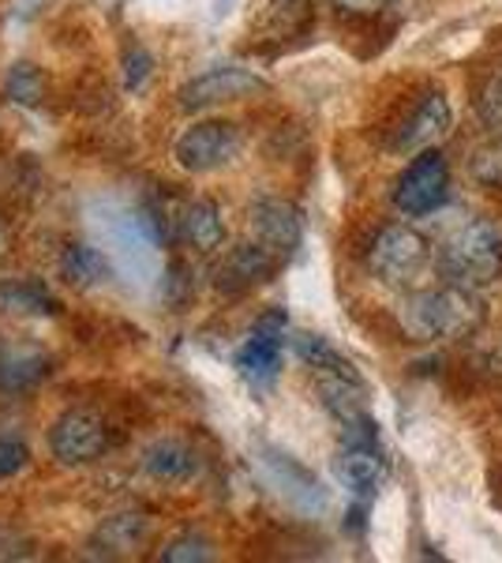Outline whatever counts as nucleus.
Wrapping results in <instances>:
<instances>
[{
    "label": "nucleus",
    "instance_id": "f257e3e1",
    "mask_svg": "<svg viewBox=\"0 0 502 563\" xmlns=\"http://www.w3.org/2000/svg\"><path fill=\"white\" fill-rule=\"evenodd\" d=\"M401 323H405L409 339L416 342H450L469 339L483 323V305L477 289L454 286L443 282L435 289H420L401 308Z\"/></svg>",
    "mask_w": 502,
    "mask_h": 563
},
{
    "label": "nucleus",
    "instance_id": "f03ea898",
    "mask_svg": "<svg viewBox=\"0 0 502 563\" xmlns=\"http://www.w3.org/2000/svg\"><path fill=\"white\" fill-rule=\"evenodd\" d=\"M435 267L446 282L465 289H483L502 275V233L488 218H472L458 225L439 252H435Z\"/></svg>",
    "mask_w": 502,
    "mask_h": 563
},
{
    "label": "nucleus",
    "instance_id": "7ed1b4c3",
    "mask_svg": "<svg viewBox=\"0 0 502 563\" xmlns=\"http://www.w3.org/2000/svg\"><path fill=\"white\" fill-rule=\"evenodd\" d=\"M432 244L409 225H387L368 249V267L387 282V286H413L432 267Z\"/></svg>",
    "mask_w": 502,
    "mask_h": 563
},
{
    "label": "nucleus",
    "instance_id": "20e7f679",
    "mask_svg": "<svg viewBox=\"0 0 502 563\" xmlns=\"http://www.w3.org/2000/svg\"><path fill=\"white\" fill-rule=\"evenodd\" d=\"M236 154H241V132L225 121L191 124L172 143V158L188 174H214V169L230 166Z\"/></svg>",
    "mask_w": 502,
    "mask_h": 563
},
{
    "label": "nucleus",
    "instance_id": "39448f33",
    "mask_svg": "<svg viewBox=\"0 0 502 563\" xmlns=\"http://www.w3.org/2000/svg\"><path fill=\"white\" fill-rule=\"evenodd\" d=\"M446 188H450V166H446V158L439 151L427 147V151H420L416 158L409 162L405 174L398 177L394 203L401 214L424 218L446 199Z\"/></svg>",
    "mask_w": 502,
    "mask_h": 563
},
{
    "label": "nucleus",
    "instance_id": "423d86ee",
    "mask_svg": "<svg viewBox=\"0 0 502 563\" xmlns=\"http://www.w3.org/2000/svg\"><path fill=\"white\" fill-rule=\"evenodd\" d=\"M49 451L60 466H87L109 451V429L98 413L90 410H68L53 421L49 429Z\"/></svg>",
    "mask_w": 502,
    "mask_h": 563
},
{
    "label": "nucleus",
    "instance_id": "0eeeda50",
    "mask_svg": "<svg viewBox=\"0 0 502 563\" xmlns=\"http://www.w3.org/2000/svg\"><path fill=\"white\" fill-rule=\"evenodd\" d=\"M286 331L289 320L281 308H270L255 320L248 342L236 353V372L252 384H270L281 368V346H286Z\"/></svg>",
    "mask_w": 502,
    "mask_h": 563
},
{
    "label": "nucleus",
    "instance_id": "6e6552de",
    "mask_svg": "<svg viewBox=\"0 0 502 563\" xmlns=\"http://www.w3.org/2000/svg\"><path fill=\"white\" fill-rule=\"evenodd\" d=\"M267 90L255 71L248 68H210L203 76H196L191 84L180 87V106L185 109H210L222 102H241V98Z\"/></svg>",
    "mask_w": 502,
    "mask_h": 563
},
{
    "label": "nucleus",
    "instance_id": "1a4fd4ad",
    "mask_svg": "<svg viewBox=\"0 0 502 563\" xmlns=\"http://www.w3.org/2000/svg\"><path fill=\"white\" fill-rule=\"evenodd\" d=\"M252 230L255 241L267 244L274 256H293L300 249V238H304L300 214L289 203H281V199H259L252 207Z\"/></svg>",
    "mask_w": 502,
    "mask_h": 563
},
{
    "label": "nucleus",
    "instance_id": "9d476101",
    "mask_svg": "<svg viewBox=\"0 0 502 563\" xmlns=\"http://www.w3.org/2000/svg\"><path fill=\"white\" fill-rule=\"evenodd\" d=\"M274 267H278V256L267 249V244H241V249H233L225 263L217 267V286L230 289V294H241V289H252L259 286V282H267L274 275Z\"/></svg>",
    "mask_w": 502,
    "mask_h": 563
},
{
    "label": "nucleus",
    "instance_id": "9b49d317",
    "mask_svg": "<svg viewBox=\"0 0 502 563\" xmlns=\"http://www.w3.org/2000/svg\"><path fill=\"white\" fill-rule=\"evenodd\" d=\"M446 129H450V102L443 95H427L424 102L413 109L405 124H401L394 147L398 151H427L443 140Z\"/></svg>",
    "mask_w": 502,
    "mask_h": 563
},
{
    "label": "nucleus",
    "instance_id": "f8f14e48",
    "mask_svg": "<svg viewBox=\"0 0 502 563\" xmlns=\"http://www.w3.org/2000/svg\"><path fill=\"white\" fill-rule=\"evenodd\" d=\"M143 470L161 485H188L199 477V455L180 440H154L143 451Z\"/></svg>",
    "mask_w": 502,
    "mask_h": 563
},
{
    "label": "nucleus",
    "instance_id": "ddd939ff",
    "mask_svg": "<svg viewBox=\"0 0 502 563\" xmlns=\"http://www.w3.org/2000/svg\"><path fill=\"white\" fill-rule=\"evenodd\" d=\"M382 474H387V462H382L379 440H371V443H345L342 455H337V477H342L356 496H371V493H376Z\"/></svg>",
    "mask_w": 502,
    "mask_h": 563
},
{
    "label": "nucleus",
    "instance_id": "4468645a",
    "mask_svg": "<svg viewBox=\"0 0 502 563\" xmlns=\"http://www.w3.org/2000/svg\"><path fill=\"white\" fill-rule=\"evenodd\" d=\"M180 233H185V241L191 249L199 252H217L225 244V222H222V211H217V203H210V199H191L185 207V214H180Z\"/></svg>",
    "mask_w": 502,
    "mask_h": 563
},
{
    "label": "nucleus",
    "instance_id": "2eb2a0df",
    "mask_svg": "<svg viewBox=\"0 0 502 563\" xmlns=\"http://www.w3.org/2000/svg\"><path fill=\"white\" fill-rule=\"evenodd\" d=\"M60 271H64V278L76 282V286H102L109 278L105 256L98 249H87V244H71L60 260Z\"/></svg>",
    "mask_w": 502,
    "mask_h": 563
},
{
    "label": "nucleus",
    "instance_id": "dca6fc26",
    "mask_svg": "<svg viewBox=\"0 0 502 563\" xmlns=\"http://www.w3.org/2000/svg\"><path fill=\"white\" fill-rule=\"evenodd\" d=\"M143 538H147V519H143V515H113V519H105L102 530H98V541H102V549L109 552L135 549Z\"/></svg>",
    "mask_w": 502,
    "mask_h": 563
},
{
    "label": "nucleus",
    "instance_id": "f3484780",
    "mask_svg": "<svg viewBox=\"0 0 502 563\" xmlns=\"http://www.w3.org/2000/svg\"><path fill=\"white\" fill-rule=\"evenodd\" d=\"M45 376V361L38 353H12V357H0V384L20 390L38 384Z\"/></svg>",
    "mask_w": 502,
    "mask_h": 563
},
{
    "label": "nucleus",
    "instance_id": "a211bd4d",
    "mask_svg": "<svg viewBox=\"0 0 502 563\" xmlns=\"http://www.w3.org/2000/svg\"><path fill=\"white\" fill-rule=\"evenodd\" d=\"M477 113H480L483 129L491 135H502V65L491 68V76L483 79V87L477 95Z\"/></svg>",
    "mask_w": 502,
    "mask_h": 563
},
{
    "label": "nucleus",
    "instance_id": "6ab92c4d",
    "mask_svg": "<svg viewBox=\"0 0 502 563\" xmlns=\"http://www.w3.org/2000/svg\"><path fill=\"white\" fill-rule=\"evenodd\" d=\"M472 180L483 188L502 192V135L495 143H488V147H480L472 154Z\"/></svg>",
    "mask_w": 502,
    "mask_h": 563
},
{
    "label": "nucleus",
    "instance_id": "aec40b11",
    "mask_svg": "<svg viewBox=\"0 0 502 563\" xmlns=\"http://www.w3.org/2000/svg\"><path fill=\"white\" fill-rule=\"evenodd\" d=\"M297 353H300V361L304 365H312V368H331V365H342V353H337L334 346H326L319 334H297Z\"/></svg>",
    "mask_w": 502,
    "mask_h": 563
},
{
    "label": "nucleus",
    "instance_id": "412c9836",
    "mask_svg": "<svg viewBox=\"0 0 502 563\" xmlns=\"http://www.w3.org/2000/svg\"><path fill=\"white\" fill-rule=\"evenodd\" d=\"M214 552H210V541L199 538V533H185V538L169 541L166 549H161V560L166 563H188V560H210Z\"/></svg>",
    "mask_w": 502,
    "mask_h": 563
},
{
    "label": "nucleus",
    "instance_id": "4be33fe9",
    "mask_svg": "<svg viewBox=\"0 0 502 563\" xmlns=\"http://www.w3.org/2000/svg\"><path fill=\"white\" fill-rule=\"evenodd\" d=\"M8 90H12V98L20 106H38L42 102V76L31 65H20V68H12V76H8Z\"/></svg>",
    "mask_w": 502,
    "mask_h": 563
},
{
    "label": "nucleus",
    "instance_id": "5701e85b",
    "mask_svg": "<svg viewBox=\"0 0 502 563\" xmlns=\"http://www.w3.org/2000/svg\"><path fill=\"white\" fill-rule=\"evenodd\" d=\"M26 459H31V451H26V443L20 435H0V481L20 474L26 466Z\"/></svg>",
    "mask_w": 502,
    "mask_h": 563
},
{
    "label": "nucleus",
    "instance_id": "b1692460",
    "mask_svg": "<svg viewBox=\"0 0 502 563\" xmlns=\"http://www.w3.org/2000/svg\"><path fill=\"white\" fill-rule=\"evenodd\" d=\"M345 15H382L394 0H334Z\"/></svg>",
    "mask_w": 502,
    "mask_h": 563
},
{
    "label": "nucleus",
    "instance_id": "393cba45",
    "mask_svg": "<svg viewBox=\"0 0 502 563\" xmlns=\"http://www.w3.org/2000/svg\"><path fill=\"white\" fill-rule=\"evenodd\" d=\"M150 71V57L143 49H132V57H127V87H143V79H147Z\"/></svg>",
    "mask_w": 502,
    "mask_h": 563
},
{
    "label": "nucleus",
    "instance_id": "a878e982",
    "mask_svg": "<svg viewBox=\"0 0 502 563\" xmlns=\"http://www.w3.org/2000/svg\"><path fill=\"white\" fill-rule=\"evenodd\" d=\"M4 301L8 305H23L26 312H42L45 294H31V289H4Z\"/></svg>",
    "mask_w": 502,
    "mask_h": 563
},
{
    "label": "nucleus",
    "instance_id": "bb28decb",
    "mask_svg": "<svg viewBox=\"0 0 502 563\" xmlns=\"http://www.w3.org/2000/svg\"><path fill=\"white\" fill-rule=\"evenodd\" d=\"M12 544H15L12 533H4V530H0V560H12V556H20V552H15Z\"/></svg>",
    "mask_w": 502,
    "mask_h": 563
}]
</instances>
